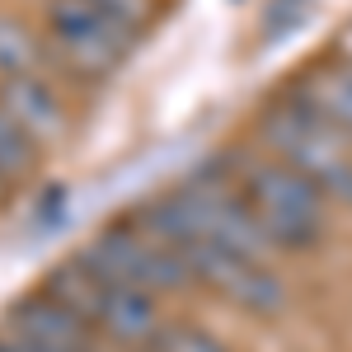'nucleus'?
Here are the masks:
<instances>
[{
	"label": "nucleus",
	"instance_id": "1",
	"mask_svg": "<svg viewBox=\"0 0 352 352\" xmlns=\"http://www.w3.org/2000/svg\"><path fill=\"white\" fill-rule=\"evenodd\" d=\"M235 184H240L249 212L258 217L263 235L272 240V249H287V254H300V249H315L324 240L329 226V197L305 174H296L292 164L272 160L268 151H254V155H240L230 164Z\"/></svg>",
	"mask_w": 352,
	"mask_h": 352
},
{
	"label": "nucleus",
	"instance_id": "14",
	"mask_svg": "<svg viewBox=\"0 0 352 352\" xmlns=\"http://www.w3.org/2000/svg\"><path fill=\"white\" fill-rule=\"evenodd\" d=\"M338 56H343V61H352V24L338 33Z\"/></svg>",
	"mask_w": 352,
	"mask_h": 352
},
{
	"label": "nucleus",
	"instance_id": "7",
	"mask_svg": "<svg viewBox=\"0 0 352 352\" xmlns=\"http://www.w3.org/2000/svg\"><path fill=\"white\" fill-rule=\"evenodd\" d=\"M296 94L315 113H324L333 127H343V132L352 136V61L333 56L329 66H315V71L300 80Z\"/></svg>",
	"mask_w": 352,
	"mask_h": 352
},
{
	"label": "nucleus",
	"instance_id": "15",
	"mask_svg": "<svg viewBox=\"0 0 352 352\" xmlns=\"http://www.w3.org/2000/svg\"><path fill=\"white\" fill-rule=\"evenodd\" d=\"M0 192H5V179H0Z\"/></svg>",
	"mask_w": 352,
	"mask_h": 352
},
{
	"label": "nucleus",
	"instance_id": "5",
	"mask_svg": "<svg viewBox=\"0 0 352 352\" xmlns=\"http://www.w3.org/2000/svg\"><path fill=\"white\" fill-rule=\"evenodd\" d=\"M5 333L24 338L33 348H47V352H94L99 333L89 320H80L71 305H61L56 296H24L5 310Z\"/></svg>",
	"mask_w": 352,
	"mask_h": 352
},
{
	"label": "nucleus",
	"instance_id": "11",
	"mask_svg": "<svg viewBox=\"0 0 352 352\" xmlns=\"http://www.w3.org/2000/svg\"><path fill=\"white\" fill-rule=\"evenodd\" d=\"M99 10H109V14H118L127 28H136V33H146V28L155 24V14H160V0H94Z\"/></svg>",
	"mask_w": 352,
	"mask_h": 352
},
{
	"label": "nucleus",
	"instance_id": "9",
	"mask_svg": "<svg viewBox=\"0 0 352 352\" xmlns=\"http://www.w3.org/2000/svg\"><path fill=\"white\" fill-rule=\"evenodd\" d=\"M33 164H38V141H33L14 118L0 113V179L14 184V179H24Z\"/></svg>",
	"mask_w": 352,
	"mask_h": 352
},
{
	"label": "nucleus",
	"instance_id": "8",
	"mask_svg": "<svg viewBox=\"0 0 352 352\" xmlns=\"http://www.w3.org/2000/svg\"><path fill=\"white\" fill-rule=\"evenodd\" d=\"M47 47L14 19H0V76H38Z\"/></svg>",
	"mask_w": 352,
	"mask_h": 352
},
{
	"label": "nucleus",
	"instance_id": "4",
	"mask_svg": "<svg viewBox=\"0 0 352 352\" xmlns=\"http://www.w3.org/2000/svg\"><path fill=\"white\" fill-rule=\"evenodd\" d=\"M141 38L118 14L99 10L94 0H52L47 5V52L85 80H109L127 61L132 43Z\"/></svg>",
	"mask_w": 352,
	"mask_h": 352
},
{
	"label": "nucleus",
	"instance_id": "13",
	"mask_svg": "<svg viewBox=\"0 0 352 352\" xmlns=\"http://www.w3.org/2000/svg\"><path fill=\"white\" fill-rule=\"evenodd\" d=\"M0 352H47V348H33V343H24V338H14V333L0 329Z\"/></svg>",
	"mask_w": 352,
	"mask_h": 352
},
{
	"label": "nucleus",
	"instance_id": "6",
	"mask_svg": "<svg viewBox=\"0 0 352 352\" xmlns=\"http://www.w3.org/2000/svg\"><path fill=\"white\" fill-rule=\"evenodd\" d=\"M0 113L14 118L38 146L61 141L66 132V104L43 76H0Z\"/></svg>",
	"mask_w": 352,
	"mask_h": 352
},
{
	"label": "nucleus",
	"instance_id": "10",
	"mask_svg": "<svg viewBox=\"0 0 352 352\" xmlns=\"http://www.w3.org/2000/svg\"><path fill=\"white\" fill-rule=\"evenodd\" d=\"M146 352H226V343L197 324H160Z\"/></svg>",
	"mask_w": 352,
	"mask_h": 352
},
{
	"label": "nucleus",
	"instance_id": "12",
	"mask_svg": "<svg viewBox=\"0 0 352 352\" xmlns=\"http://www.w3.org/2000/svg\"><path fill=\"white\" fill-rule=\"evenodd\" d=\"M300 14H305V0H282V5L268 14V28H272V33H287Z\"/></svg>",
	"mask_w": 352,
	"mask_h": 352
},
{
	"label": "nucleus",
	"instance_id": "2",
	"mask_svg": "<svg viewBox=\"0 0 352 352\" xmlns=\"http://www.w3.org/2000/svg\"><path fill=\"white\" fill-rule=\"evenodd\" d=\"M258 141L272 160L305 174L329 202L352 207V136L333 127L324 113H315L300 94L282 99L258 118Z\"/></svg>",
	"mask_w": 352,
	"mask_h": 352
},
{
	"label": "nucleus",
	"instance_id": "3",
	"mask_svg": "<svg viewBox=\"0 0 352 352\" xmlns=\"http://www.w3.org/2000/svg\"><path fill=\"white\" fill-rule=\"evenodd\" d=\"M80 258L89 268H99L104 277L122 282V287H141L151 296L192 287L188 263L179 258V249L164 244L151 226H141L136 217H122V221H113V226H104L80 249Z\"/></svg>",
	"mask_w": 352,
	"mask_h": 352
}]
</instances>
